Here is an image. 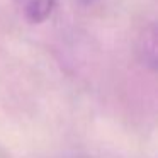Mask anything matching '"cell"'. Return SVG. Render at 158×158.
I'll return each mask as SVG.
<instances>
[{
    "instance_id": "obj_1",
    "label": "cell",
    "mask_w": 158,
    "mask_h": 158,
    "mask_svg": "<svg viewBox=\"0 0 158 158\" xmlns=\"http://www.w3.org/2000/svg\"><path fill=\"white\" fill-rule=\"evenodd\" d=\"M21 15L29 24H41L51 15L56 0H14Z\"/></svg>"
},
{
    "instance_id": "obj_2",
    "label": "cell",
    "mask_w": 158,
    "mask_h": 158,
    "mask_svg": "<svg viewBox=\"0 0 158 158\" xmlns=\"http://www.w3.org/2000/svg\"><path fill=\"white\" fill-rule=\"evenodd\" d=\"M139 51L143 55V61L150 65L151 68H155V65H156V32H155V27H151L150 31H144L143 38H141Z\"/></svg>"
},
{
    "instance_id": "obj_3",
    "label": "cell",
    "mask_w": 158,
    "mask_h": 158,
    "mask_svg": "<svg viewBox=\"0 0 158 158\" xmlns=\"http://www.w3.org/2000/svg\"><path fill=\"white\" fill-rule=\"evenodd\" d=\"M80 4H83V5H94V4H97L99 0H78Z\"/></svg>"
},
{
    "instance_id": "obj_4",
    "label": "cell",
    "mask_w": 158,
    "mask_h": 158,
    "mask_svg": "<svg viewBox=\"0 0 158 158\" xmlns=\"http://www.w3.org/2000/svg\"><path fill=\"white\" fill-rule=\"evenodd\" d=\"M72 158H87V156H72Z\"/></svg>"
}]
</instances>
